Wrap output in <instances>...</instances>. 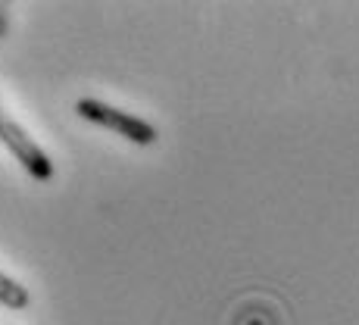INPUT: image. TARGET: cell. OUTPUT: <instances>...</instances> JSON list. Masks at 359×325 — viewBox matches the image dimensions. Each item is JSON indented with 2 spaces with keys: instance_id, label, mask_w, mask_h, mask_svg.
<instances>
[{
  "instance_id": "cell-1",
  "label": "cell",
  "mask_w": 359,
  "mask_h": 325,
  "mask_svg": "<svg viewBox=\"0 0 359 325\" xmlns=\"http://www.w3.org/2000/svg\"><path fill=\"white\" fill-rule=\"evenodd\" d=\"M75 113H79L81 119L94 122V126L128 138L131 144H141V147H150V144H156V138H160L156 126H150L147 119H141V116H135V113H126V110H116V107H109V103L94 100V98H81L75 103Z\"/></svg>"
},
{
  "instance_id": "cell-2",
  "label": "cell",
  "mask_w": 359,
  "mask_h": 325,
  "mask_svg": "<svg viewBox=\"0 0 359 325\" xmlns=\"http://www.w3.org/2000/svg\"><path fill=\"white\" fill-rule=\"evenodd\" d=\"M0 144H4V147L16 157V163L22 166L32 178H38V182H50V178H53L50 157L38 147V141H34L29 131L19 126L10 113H6L4 103H0Z\"/></svg>"
},
{
  "instance_id": "cell-3",
  "label": "cell",
  "mask_w": 359,
  "mask_h": 325,
  "mask_svg": "<svg viewBox=\"0 0 359 325\" xmlns=\"http://www.w3.org/2000/svg\"><path fill=\"white\" fill-rule=\"evenodd\" d=\"M29 303H32L29 288H22L16 279H10V275L0 269V307H6V310H25Z\"/></svg>"
},
{
  "instance_id": "cell-4",
  "label": "cell",
  "mask_w": 359,
  "mask_h": 325,
  "mask_svg": "<svg viewBox=\"0 0 359 325\" xmlns=\"http://www.w3.org/2000/svg\"><path fill=\"white\" fill-rule=\"evenodd\" d=\"M4 32H6V6L0 4V38H4Z\"/></svg>"
}]
</instances>
